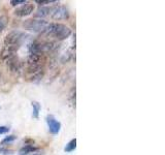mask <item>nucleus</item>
<instances>
[{
    "mask_svg": "<svg viewBox=\"0 0 165 155\" xmlns=\"http://www.w3.org/2000/svg\"><path fill=\"white\" fill-rule=\"evenodd\" d=\"M17 139V136H14V135H10V136H5V138L2 140V142H1V144L2 145H4V144H8V143H11V142H14V140Z\"/></svg>",
    "mask_w": 165,
    "mask_h": 155,
    "instance_id": "obj_14",
    "label": "nucleus"
},
{
    "mask_svg": "<svg viewBox=\"0 0 165 155\" xmlns=\"http://www.w3.org/2000/svg\"><path fill=\"white\" fill-rule=\"evenodd\" d=\"M28 37H30V35L23 33L22 31L19 30H14L5 36L4 44L5 46H17L20 48L21 44L24 43Z\"/></svg>",
    "mask_w": 165,
    "mask_h": 155,
    "instance_id": "obj_3",
    "label": "nucleus"
},
{
    "mask_svg": "<svg viewBox=\"0 0 165 155\" xmlns=\"http://www.w3.org/2000/svg\"><path fill=\"white\" fill-rule=\"evenodd\" d=\"M49 25V22L46 20H41V19H29L26 20L24 23H23V26H24L25 29L33 32H36V33H42L46 31V27Z\"/></svg>",
    "mask_w": 165,
    "mask_h": 155,
    "instance_id": "obj_2",
    "label": "nucleus"
},
{
    "mask_svg": "<svg viewBox=\"0 0 165 155\" xmlns=\"http://www.w3.org/2000/svg\"><path fill=\"white\" fill-rule=\"evenodd\" d=\"M32 108H33V118H38V115H39L40 111V105L37 103V101H32Z\"/></svg>",
    "mask_w": 165,
    "mask_h": 155,
    "instance_id": "obj_11",
    "label": "nucleus"
},
{
    "mask_svg": "<svg viewBox=\"0 0 165 155\" xmlns=\"http://www.w3.org/2000/svg\"><path fill=\"white\" fill-rule=\"evenodd\" d=\"M33 155H35V154H33Z\"/></svg>",
    "mask_w": 165,
    "mask_h": 155,
    "instance_id": "obj_20",
    "label": "nucleus"
},
{
    "mask_svg": "<svg viewBox=\"0 0 165 155\" xmlns=\"http://www.w3.org/2000/svg\"><path fill=\"white\" fill-rule=\"evenodd\" d=\"M7 66L10 67V71H13V73H20V71L22 70V63H21V61L18 59V57H16V56H14L13 58L8 59Z\"/></svg>",
    "mask_w": 165,
    "mask_h": 155,
    "instance_id": "obj_8",
    "label": "nucleus"
},
{
    "mask_svg": "<svg viewBox=\"0 0 165 155\" xmlns=\"http://www.w3.org/2000/svg\"><path fill=\"white\" fill-rule=\"evenodd\" d=\"M43 34H46L49 37H54L58 40H63L70 36L71 30L66 25H64V24L49 23L48 27H46V31L43 32Z\"/></svg>",
    "mask_w": 165,
    "mask_h": 155,
    "instance_id": "obj_1",
    "label": "nucleus"
},
{
    "mask_svg": "<svg viewBox=\"0 0 165 155\" xmlns=\"http://www.w3.org/2000/svg\"><path fill=\"white\" fill-rule=\"evenodd\" d=\"M50 18L57 21L66 20L69 18V10L64 5H54V6H51Z\"/></svg>",
    "mask_w": 165,
    "mask_h": 155,
    "instance_id": "obj_4",
    "label": "nucleus"
},
{
    "mask_svg": "<svg viewBox=\"0 0 165 155\" xmlns=\"http://www.w3.org/2000/svg\"><path fill=\"white\" fill-rule=\"evenodd\" d=\"M50 14H51V6H42V7L38 8L34 16L42 20L43 18L50 17Z\"/></svg>",
    "mask_w": 165,
    "mask_h": 155,
    "instance_id": "obj_9",
    "label": "nucleus"
},
{
    "mask_svg": "<svg viewBox=\"0 0 165 155\" xmlns=\"http://www.w3.org/2000/svg\"><path fill=\"white\" fill-rule=\"evenodd\" d=\"M38 150V148L36 147H34V146H31V145H26L24 146L23 148H21L20 149V151H19V155H27L29 153H33V152L35 151H37Z\"/></svg>",
    "mask_w": 165,
    "mask_h": 155,
    "instance_id": "obj_10",
    "label": "nucleus"
},
{
    "mask_svg": "<svg viewBox=\"0 0 165 155\" xmlns=\"http://www.w3.org/2000/svg\"><path fill=\"white\" fill-rule=\"evenodd\" d=\"M35 2L39 5H45V4H50V3H56L57 1H55V0H36Z\"/></svg>",
    "mask_w": 165,
    "mask_h": 155,
    "instance_id": "obj_15",
    "label": "nucleus"
},
{
    "mask_svg": "<svg viewBox=\"0 0 165 155\" xmlns=\"http://www.w3.org/2000/svg\"><path fill=\"white\" fill-rule=\"evenodd\" d=\"M0 153L3 155H11L14 153L13 150H8V149H4V148H0Z\"/></svg>",
    "mask_w": 165,
    "mask_h": 155,
    "instance_id": "obj_17",
    "label": "nucleus"
},
{
    "mask_svg": "<svg viewBox=\"0 0 165 155\" xmlns=\"http://www.w3.org/2000/svg\"><path fill=\"white\" fill-rule=\"evenodd\" d=\"M33 11H34V4L30 3V2H26L21 7L17 8L14 10V15L18 17H26L31 15Z\"/></svg>",
    "mask_w": 165,
    "mask_h": 155,
    "instance_id": "obj_5",
    "label": "nucleus"
},
{
    "mask_svg": "<svg viewBox=\"0 0 165 155\" xmlns=\"http://www.w3.org/2000/svg\"><path fill=\"white\" fill-rule=\"evenodd\" d=\"M75 148H76V139H73L66 145V147L64 148V151L65 152H72Z\"/></svg>",
    "mask_w": 165,
    "mask_h": 155,
    "instance_id": "obj_12",
    "label": "nucleus"
},
{
    "mask_svg": "<svg viewBox=\"0 0 165 155\" xmlns=\"http://www.w3.org/2000/svg\"><path fill=\"white\" fill-rule=\"evenodd\" d=\"M18 49H19V47L17 46H5L1 52V58L3 60H8V59L13 58Z\"/></svg>",
    "mask_w": 165,
    "mask_h": 155,
    "instance_id": "obj_7",
    "label": "nucleus"
},
{
    "mask_svg": "<svg viewBox=\"0 0 165 155\" xmlns=\"http://www.w3.org/2000/svg\"><path fill=\"white\" fill-rule=\"evenodd\" d=\"M46 123H48L50 132H51L52 135H58L59 132H60V129H61L60 122L56 120L54 116L49 115L48 117H46Z\"/></svg>",
    "mask_w": 165,
    "mask_h": 155,
    "instance_id": "obj_6",
    "label": "nucleus"
},
{
    "mask_svg": "<svg viewBox=\"0 0 165 155\" xmlns=\"http://www.w3.org/2000/svg\"><path fill=\"white\" fill-rule=\"evenodd\" d=\"M0 79H1V71H0Z\"/></svg>",
    "mask_w": 165,
    "mask_h": 155,
    "instance_id": "obj_19",
    "label": "nucleus"
},
{
    "mask_svg": "<svg viewBox=\"0 0 165 155\" xmlns=\"http://www.w3.org/2000/svg\"><path fill=\"white\" fill-rule=\"evenodd\" d=\"M10 132V127L7 126H0V135H4Z\"/></svg>",
    "mask_w": 165,
    "mask_h": 155,
    "instance_id": "obj_18",
    "label": "nucleus"
},
{
    "mask_svg": "<svg viewBox=\"0 0 165 155\" xmlns=\"http://www.w3.org/2000/svg\"><path fill=\"white\" fill-rule=\"evenodd\" d=\"M26 3L25 0H11L10 1V4L13 6H16V5H19V4H24Z\"/></svg>",
    "mask_w": 165,
    "mask_h": 155,
    "instance_id": "obj_16",
    "label": "nucleus"
},
{
    "mask_svg": "<svg viewBox=\"0 0 165 155\" xmlns=\"http://www.w3.org/2000/svg\"><path fill=\"white\" fill-rule=\"evenodd\" d=\"M7 24V18L6 17H0V33L4 30Z\"/></svg>",
    "mask_w": 165,
    "mask_h": 155,
    "instance_id": "obj_13",
    "label": "nucleus"
}]
</instances>
